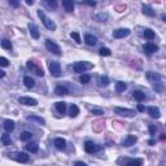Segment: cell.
<instances>
[{
    "instance_id": "1",
    "label": "cell",
    "mask_w": 166,
    "mask_h": 166,
    "mask_svg": "<svg viewBox=\"0 0 166 166\" xmlns=\"http://www.w3.org/2000/svg\"><path fill=\"white\" fill-rule=\"evenodd\" d=\"M147 79L152 83L153 88H155L157 92H162L164 91V83H162V78L159 73H153V72H148L147 74Z\"/></svg>"
},
{
    "instance_id": "2",
    "label": "cell",
    "mask_w": 166,
    "mask_h": 166,
    "mask_svg": "<svg viewBox=\"0 0 166 166\" xmlns=\"http://www.w3.org/2000/svg\"><path fill=\"white\" fill-rule=\"evenodd\" d=\"M38 16L40 17L42 22H43V25H44L48 30H51V31H55V30H56V27H57V26H56V23H55L49 17H47L46 13H44V12H43L42 9H39V10H38Z\"/></svg>"
},
{
    "instance_id": "3",
    "label": "cell",
    "mask_w": 166,
    "mask_h": 166,
    "mask_svg": "<svg viewBox=\"0 0 166 166\" xmlns=\"http://www.w3.org/2000/svg\"><path fill=\"white\" fill-rule=\"evenodd\" d=\"M48 69L51 74H52L53 77H61V66H60V62H56V61H49L48 62Z\"/></svg>"
},
{
    "instance_id": "4",
    "label": "cell",
    "mask_w": 166,
    "mask_h": 166,
    "mask_svg": "<svg viewBox=\"0 0 166 166\" xmlns=\"http://www.w3.org/2000/svg\"><path fill=\"white\" fill-rule=\"evenodd\" d=\"M46 48L49 51V52H52L53 55H56V56H60L61 55V48L58 47V44H56L55 42H52L51 39H47L46 40Z\"/></svg>"
},
{
    "instance_id": "5",
    "label": "cell",
    "mask_w": 166,
    "mask_h": 166,
    "mask_svg": "<svg viewBox=\"0 0 166 166\" xmlns=\"http://www.w3.org/2000/svg\"><path fill=\"white\" fill-rule=\"evenodd\" d=\"M91 68H92V64H88V62H76L73 66L76 73H84L87 69H91Z\"/></svg>"
},
{
    "instance_id": "6",
    "label": "cell",
    "mask_w": 166,
    "mask_h": 166,
    "mask_svg": "<svg viewBox=\"0 0 166 166\" xmlns=\"http://www.w3.org/2000/svg\"><path fill=\"white\" fill-rule=\"evenodd\" d=\"M9 157L16 160V161H18V162H22V164H25L29 161L27 153H23V152H14V153H12V155H9Z\"/></svg>"
},
{
    "instance_id": "7",
    "label": "cell",
    "mask_w": 166,
    "mask_h": 166,
    "mask_svg": "<svg viewBox=\"0 0 166 166\" xmlns=\"http://www.w3.org/2000/svg\"><path fill=\"white\" fill-rule=\"evenodd\" d=\"M114 112L120 116H123V117H134L135 116V112L132 109H127V108H120V106H116L114 108Z\"/></svg>"
},
{
    "instance_id": "8",
    "label": "cell",
    "mask_w": 166,
    "mask_h": 166,
    "mask_svg": "<svg viewBox=\"0 0 166 166\" xmlns=\"http://www.w3.org/2000/svg\"><path fill=\"white\" fill-rule=\"evenodd\" d=\"M18 102L19 104H23V105H29V106H35L38 105V101L33 97H29V96H21L18 99Z\"/></svg>"
},
{
    "instance_id": "9",
    "label": "cell",
    "mask_w": 166,
    "mask_h": 166,
    "mask_svg": "<svg viewBox=\"0 0 166 166\" xmlns=\"http://www.w3.org/2000/svg\"><path fill=\"white\" fill-rule=\"evenodd\" d=\"M130 33H131V31H130L129 29H117V30L113 31V37L116 39H122V38L129 37Z\"/></svg>"
},
{
    "instance_id": "10",
    "label": "cell",
    "mask_w": 166,
    "mask_h": 166,
    "mask_svg": "<svg viewBox=\"0 0 166 166\" xmlns=\"http://www.w3.org/2000/svg\"><path fill=\"white\" fill-rule=\"evenodd\" d=\"M143 49H144V52L147 53V55H152V53H155L157 52V49H159V47H157L155 43H147V44H144L143 46Z\"/></svg>"
},
{
    "instance_id": "11",
    "label": "cell",
    "mask_w": 166,
    "mask_h": 166,
    "mask_svg": "<svg viewBox=\"0 0 166 166\" xmlns=\"http://www.w3.org/2000/svg\"><path fill=\"white\" fill-rule=\"evenodd\" d=\"M136 141H138V138L135 135H127L126 139L123 140V143H122V145H123V147H131Z\"/></svg>"
},
{
    "instance_id": "12",
    "label": "cell",
    "mask_w": 166,
    "mask_h": 166,
    "mask_svg": "<svg viewBox=\"0 0 166 166\" xmlns=\"http://www.w3.org/2000/svg\"><path fill=\"white\" fill-rule=\"evenodd\" d=\"M27 68H29V69H31V70H34V72L35 73H37L38 74V76H40V77H43V76H44V72H43V69H40V68H38V66L37 65H35L34 64V61H27Z\"/></svg>"
},
{
    "instance_id": "13",
    "label": "cell",
    "mask_w": 166,
    "mask_h": 166,
    "mask_svg": "<svg viewBox=\"0 0 166 166\" xmlns=\"http://www.w3.org/2000/svg\"><path fill=\"white\" fill-rule=\"evenodd\" d=\"M97 149H99V147L93 141H86L84 143V151L87 153H93V152H96Z\"/></svg>"
},
{
    "instance_id": "14",
    "label": "cell",
    "mask_w": 166,
    "mask_h": 166,
    "mask_svg": "<svg viewBox=\"0 0 166 166\" xmlns=\"http://www.w3.org/2000/svg\"><path fill=\"white\" fill-rule=\"evenodd\" d=\"M29 30H30V35L34 39H39L40 34H39V30H38V27L35 23H29Z\"/></svg>"
},
{
    "instance_id": "15",
    "label": "cell",
    "mask_w": 166,
    "mask_h": 166,
    "mask_svg": "<svg viewBox=\"0 0 166 166\" xmlns=\"http://www.w3.org/2000/svg\"><path fill=\"white\" fill-rule=\"evenodd\" d=\"M148 114L152 118H160L161 112H160L159 108H156V106H149V108H148Z\"/></svg>"
},
{
    "instance_id": "16",
    "label": "cell",
    "mask_w": 166,
    "mask_h": 166,
    "mask_svg": "<svg viewBox=\"0 0 166 166\" xmlns=\"http://www.w3.org/2000/svg\"><path fill=\"white\" fill-rule=\"evenodd\" d=\"M55 147H56L57 149H60V151L65 149V147H66V140L62 139V138H57V139H55Z\"/></svg>"
},
{
    "instance_id": "17",
    "label": "cell",
    "mask_w": 166,
    "mask_h": 166,
    "mask_svg": "<svg viewBox=\"0 0 166 166\" xmlns=\"http://www.w3.org/2000/svg\"><path fill=\"white\" fill-rule=\"evenodd\" d=\"M84 42L88 46H95L97 43V39H96V37H93V35H91V34H86L84 35Z\"/></svg>"
},
{
    "instance_id": "18",
    "label": "cell",
    "mask_w": 166,
    "mask_h": 166,
    "mask_svg": "<svg viewBox=\"0 0 166 166\" xmlns=\"http://www.w3.org/2000/svg\"><path fill=\"white\" fill-rule=\"evenodd\" d=\"M62 7H64L65 10L69 12V13L74 10V3L72 1V0H64V1H62Z\"/></svg>"
},
{
    "instance_id": "19",
    "label": "cell",
    "mask_w": 166,
    "mask_h": 166,
    "mask_svg": "<svg viewBox=\"0 0 166 166\" xmlns=\"http://www.w3.org/2000/svg\"><path fill=\"white\" fill-rule=\"evenodd\" d=\"M55 106H56V110L60 114H64L65 113V110H66V104L64 101H57L56 104H55Z\"/></svg>"
},
{
    "instance_id": "20",
    "label": "cell",
    "mask_w": 166,
    "mask_h": 166,
    "mask_svg": "<svg viewBox=\"0 0 166 166\" xmlns=\"http://www.w3.org/2000/svg\"><path fill=\"white\" fill-rule=\"evenodd\" d=\"M143 165V160L140 159H134V160H127L125 166H141Z\"/></svg>"
},
{
    "instance_id": "21",
    "label": "cell",
    "mask_w": 166,
    "mask_h": 166,
    "mask_svg": "<svg viewBox=\"0 0 166 166\" xmlns=\"http://www.w3.org/2000/svg\"><path fill=\"white\" fill-rule=\"evenodd\" d=\"M141 9H143V13L145 14V16H149V17H153V16L156 14V12L153 10V8H151L149 5H143V8H141Z\"/></svg>"
},
{
    "instance_id": "22",
    "label": "cell",
    "mask_w": 166,
    "mask_h": 166,
    "mask_svg": "<svg viewBox=\"0 0 166 166\" xmlns=\"http://www.w3.org/2000/svg\"><path fill=\"white\" fill-rule=\"evenodd\" d=\"M4 130H5L7 132H12L14 130V122L7 120L5 122H4Z\"/></svg>"
},
{
    "instance_id": "23",
    "label": "cell",
    "mask_w": 166,
    "mask_h": 166,
    "mask_svg": "<svg viewBox=\"0 0 166 166\" xmlns=\"http://www.w3.org/2000/svg\"><path fill=\"white\" fill-rule=\"evenodd\" d=\"M55 93L56 95H68L69 91L65 86H57L56 88H55Z\"/></svg>"
},
{
    "instance_id": "24",
    "label": "cell",
    "mask_w": 166,
    "mask_h": 166,
    "mask_svg": "<svg viewBox=\"0 0 166 166\" xmlns=\"http://www.w3.org/2000/svg\"><path fill=\"white\" fill-rule=\"evenodd\" d=\"M132 96L135 97V100H138V101H143L144 99H145V93L141 92V91H134Z\"/></svg>"
},
{
    "instance_id": "25",
    "label": "cell",
    "mask_w": 166,
    "mask_h": 166,
    "mask_svg": "<svg viewBox=\"0 0 166 166\" xmlns=\"http://www.w3.org/2000/svg\"><path fill=\"white\" fill-rule=\"evenodd\" d=\"M23 84H25L27 88H31V87H34L35 82H34V79L31 77H25V78H23Z\"/></svg>"
},
{
    "instance_id": "26",
    "label": "cell",
    "mask_w": 166,
    "mask_h": 166,
    "mask_svg": "<svg viewBox=\"0 0 166 166\" xmlns=\"http://www.w3.org/2000/svg\"><path fill=\"white\" fill-rule=\"evenodd\" d=\"M26 149L29 152H31V153H37L38 149H39V147H38L37 143H29V144L26 145Z\"/></svg>"
},
{
    "instance_id": "27",
    "label": "cell",
    "mask_w": 166,
    "mask_h": 166,
    "mask_svg": "<svg viewBox=\"0 0 166 166\" xmlns=\"http://www.w3.org/2000/svg\"><path fill=\"white\" fill-rule=\"evenodd\" d=\"M127 88V84L125 82H117L116 83V91L117 92H123V91Z\"/></svg>"
},
{
    "instance_id": "28",
    "label": "cell",
    "mask_w": 166,
    "mask_h": 166,
    "mask_svg": "<svg viewBox=\"0 0 166 166\" xmlns=\"http://www.w3.org/2000/svg\"><path fill=\"white\" fill-rule=\"evenodd\" d=\"M31 138H33V134L29 132V131H23L21 135H19V139H21L22 141H27V140H30Z\"/></svg>"
},
{
    "instance_id": "29",
    "label": "cell",
    "mask_w": 166,
    "mask_h": 166,
    "mask_svg": "<svg viewBox=\"0 0 166 166\" xmlns=\"http://www.w3.org/2000/svg\"><path fill=\"white\" fill-rule=\"evenodd\" d=\"M78 114H79V108L73 104L72 106H70V117H77Z\"/></svg>"
},
{
    "instance_id": "30",
    "label": "cell",
    "mask_w": 166,
    "mask_h": 166,
    "mask_svg": "<svg viewBox=\"0 0 166 166\" xmlns=\"http://www.w3.org/2000/svg\"><path fill=\"white\" fill-rule=\"evenodd\" d=\"M27 120H29V121H35V122H38V123H40V125L46 123V121L43 120V118L37 117V116H29V117H27Z\"/></svg>"
},
{
    "instance_id": "31",
    "label": "cell",
    "mask_w": 166,
    "mask_h": 166,
    "mask_svg": "<svg viewBox=\"0 0 166 166\" xmlns=\"http://www.w3.org/2000/svg\"><path fill=\"white\" fill-rule=\"evenodd\" d=\"M144 37L149 39V40H152V39H155V33H153V30L147 29V30H144Z\"/></svg>"
},
{
    "instance_id": "32",
    "label": "cell",
    "mask_w": 166,
    "mask_h": 166,
    "mask_svg": "<svg viewBox=\"0 0 166 166\" xmlns=\"http://www.w3.org/2000/svg\"><path fill=\"white\" fill-rule=\"evenodd\" d=\"M0 44H1V47L4 49H10L12 48V43H10V40H8V39H3V40L0 42Z\"/></svg>"
},
{
    "instance_id": "33",
    "label": "cell",
    "mask_w": 166,
    "mask_h": 166,
    "mask_svg": "<svg viewBox=\"0 0 166 166\" xmlns=\"http://www.w3.org/2000/svg\"><path fill=\"white\" fill-rule=\"evenodd\" d=\"M1 141L4 145H10V136L8 134H4V135H1Z\"/></svg>"
},
{
    "instance_id": "34",
    "label": "cell",
    "mask_w": 166,
    "mask_h": 166,
    "mask_svg": "<svg viewBox=\"0 0 166 166\" xmlns=\"http://www.w3.org/2000/svg\"><path fill=\"white\" fill-rule=\"evenodd\" d=\"M46 5L48 7V8H51V9H56V7H57V3L55 1V0H46Z\"/></svg>"
},
{
    "instance_id": "35",
    "label": "cell",
    "mask_w": 166,
    "mask_h": 166,
    "mask_svg": "<svg viewBox=\"0 0 166 166\" xmlns=\"http://www.w3.org/2000/svg\"><path fill=\"white\" fill-rule=\"evenodd\" d=\"M90 79H91V77L88 76V74H83V76H81V77H79V81H81V83H83V84L88 83V82H90Z\"/></svg>"
},
{
    "instance_id": "36",
    "label": "cell",
    "mask_w": 166,
    "mask_h": 166,
    "mask_svg": "<svg viewBox=\"0 0 166 166\" xmlns=\"http://www.w3.org/2000/svg\"><path fill=\"white\" fill-rule=\"evenodd\" d=\"M106 18H108V14H106V13H99V14H96V19H97V21H100V22H105Z\"/></svg>"
},
{
    "instance_id": "37",
    "label": "cell",
    "mask_w": 166,
    "mask_h": 166,
    "mask_svg": "<svg viewBox=\"0 0 166 166\" xmlns=\"http://www.w3.org/2000/svg\"><path fill=\"white\" fill-rule=\"evenodd\" d=\"M99 52H100L101 56H110V55H112V52H110L109 48H100Z\"/></svg>"
},
{
    "instance_id": "38",
    "label": "cell",
    "mask_w": 166,
    "mask_h": 166,
    "mask_svg": "<svg viewBox=\"0 0 166 166\" xmlns=\"http://www.w3.org/2000/svg\"><path fill=\"white\" fill-rule=\"evenodd\" d=\"M70 37H72V38H73V39H74V40H76L77 43H82V40H81V37H79V34H78V33H76V31L70 34Z\"/></svg>"
},
{
    "instance_id": "39",
    "label": "cell",
    "mask_w": 166,
    "mask_h": 166,
    "mask_svg": "<svg viewBox=\"0 0 166 166\" xmlns=\"http://www.w3.org/2000/svg\"><path fill=\"white\" fill-rule=\"evenodd\" d=\"M100 84L101 86H108L109 84V78L108 77H100Z\"/></svg>"
},
{
    "instance_id": "40",
    "label": "cell",
    "mask_w": 166,
    "mask_h": 166,
    "mask_svg": "<svg viewBox=\"0 0 166 166\" xmlns=\"http://www.w3.org/2000/svg\"><path fill=\"white\" fill-rule=\"evenodd\" d=\"M8 65H9V61H8L5 57H0V66H4V68H5Z\"/></svg>"
},
{
    "instance_id": "41",
    "label": "cell",
    "mask_w": 166,
    "mask_h": 166,
    "mask_svg": "<svg viewBox=\"0 0 166 166\" xmlns=\"http://www.w3.org/2000/svg\"><path fill=\"white\" fill-rule=\"evenodd\" d=\"M149 132H151V135H156V131H157V127L155 125H149Z\"/></svg>"
},
{
    "instance_id": "42",
    "label": "cell",
    "mask_w": 166,
    "mask_h": 166,
    "mask_svg": "<svg viewBox=\"0 0 166 166\" xmlns=\"http://www.w3.org/2000/svg\"><path fill=\"white\" fill-rule=\"evenodd\" d=\"M92 114H95V116H102L104 112L101 109H92Z\"/></svg>"
},
{
    "instance_id": "43",
    "label": "cell",
    "mask_w": 166,
    "mask_h": 166,
    "mask_svg": "<svg viewBox=\"0 0 166 166\" xmlns=\"http://www.w3.org/2000/svg\"><path fill=\"white\" fill-rule=\"evenodd\" d=\"M9 4H10L12 7H14V8H17L19 5V3L17 1V0H9Z\"/></svg>"
},
{
    "instance_id": "44",
    "label": "cell",
    "mask_w": 166,
    "mask_h": 166,
    "mask_svg": "<svg viewBox=\"0 0 166 166\" xmlns=\"http://www.w3.org/2000/svg\"><path fill=\"white\" fill-rule=\"evenodd\" d=\"M83 3L88 4L90 7H96V1H88V0H86V1H83Z\"/></svg>"
},
{
    "instance_id": "45",
    "label": "cell",
    "mask_w": 166,
    "mask_h": 166,
    "mask_svg": "<svg viewBox=\"0 0 166 166\" xmlns=\"http://www.w3.org/2000/svg\"><path fill=\"white\" fill-rule=\"evenodd\" d=\"M74 166H87V164L82 162V161H77V162L74 164Z\"/></svg>"
},
{
    "instance_id": "46",
    "label": "cell",
    "mask_w": 166,
    "mask_h": 166,
    "mask_svg": "<svg viewBox=\"0 0 166 166\" xmlns=\"http://www.w3.org/2000/svg\"><path fill=\"white\" fill-rule=\"evenodd\" d=\"M26 4H27V5H33V4H34V0H26Z\"/></svg>"
},
{
    "instance_id": "47",
    "label": "cell",
    "mask_w": 166,
    "mask_h": 166,
    "mask_svg": "<svg viewBox=\"0 0 166 166\" xmlns=\"http://www.w3.org/2000/svg\"><path fill=\"white\" fill-rule=\"evenodd\" d=\"M138 110H139V112H143V110H144V106H143V105H139V106H138Z\"/></svg>"
},
{
    "instance_id": "48",
    "label": "cell",
    "mask_w": 166,
    "mask_h": 166,
    "mask_svg": "<svg viewBox=\"0 0 166 166\" xmlns=\"http://www.w3.org/2000/svg\"><path fill=\"white\" fill-rule=\"evenodd\" d=\"M4 77H5V73L3 70H0V78H4Z\"/></svg>"
},
{
    "instance_id": "49",
    "label": "cell",
    "mask_w": 166,
    "mask_h": 166,
    "mask_svg": "<svg viewBox=\"0 0 166 166\" xmlns=\"http://www.w3.org/2000/svg\"><path fill=\"white\" fill-rule=\"evenodd\" d=\"M155 143H156V141H155V140H149V141H148V144H151V145H153V144H155Z\"/></svg>"
}]
</instances>
